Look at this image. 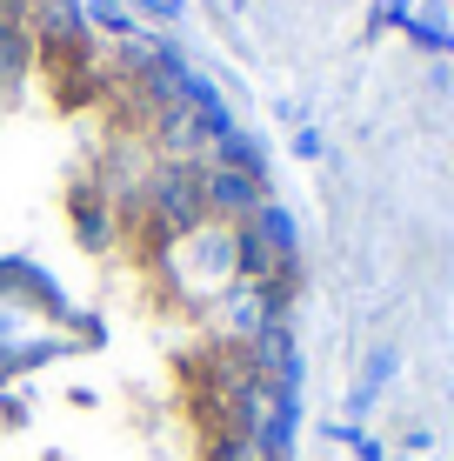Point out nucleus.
<instances>
[{"mask_svg":"<svg viewBox=\"0 0 454 461\" xmlns=\"http://www.w3.org/2000/svg\"><path fill=\"white\" fill-rule=\"evenodd\" d=\"M288 248L227 121L87 0H0V461H280Z\"/></svg>","mask_w":454,"mask_h":461,"instance_id":"1","label":"nucleus"}]
</instances>
